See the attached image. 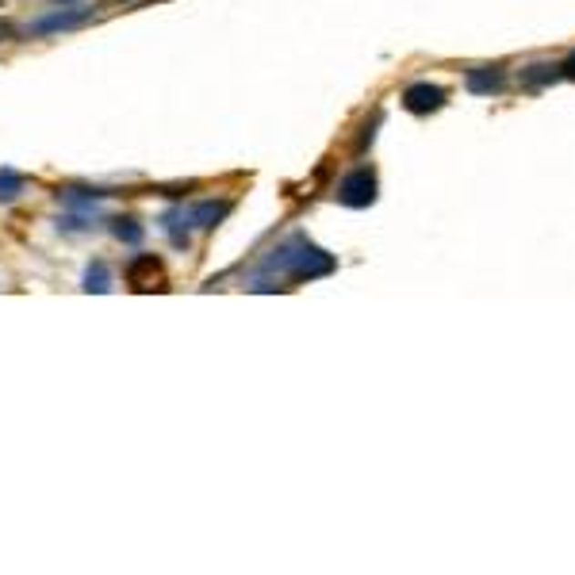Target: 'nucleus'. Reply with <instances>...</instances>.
Listing matches in <instances>:
<instances>
[{
  "mask_svg": "<svg viewBox=\"0 0 575 575\" xmlns=\"http://www.w3.org/2000/svg\"><path fill=\"white\" fill-rule=\"evenodd\" d=\"M338 200L345 208H365V203H373L376 200V177L368 169H354L338 184Z\"/></svg>",
  "mask_w": 575,
  "mask_h": 575,
  "instance_id": "2",
  "label": "nucleus"
},
{
  "mask_svg": "<svg viewBox=\"0 0 575 575\" xmlns=\"http://www.w3.org/2000/svg\"><path fill=\"white\" fill-rule=\"evenodd\" d=\"M116 234H119V238H127V242H139V238H142V227H135V219H119Z\"/></svg>",
  "mask_w": 575,
  "mask_h": 575,
  "instance_id": "8",
  "label": "nucleus"
},
{
  "mask_svg": "<svg viewBox=\"0 0 575 575\" xmlns=\"http://www.w3.org/2000/svg\"><path fill=\"white\" fill-rule=\"evenodd\" d=\"M568 73H571V77H575V58H571V62H568Z\"/></svg>",
  "mask_w": 575,
  "mask_h": 575,
  "instance_id": "9",
  "label": "nucleus"
},
{
  "mask_svg": "<svg viewBox=\"0 0 575 575\" xmlns=\"http://www.w3.org/2000/svg\"><path fill=\"white\" fill-rule=\"evenodd\" d=\"M231 211V203H215V200H208V203H196V208H184L177 219L184 222V231H208V227H215V222Z\"/></svg>",
  "mask_w": 575,
  "mask_h": 575,
  "instance_id": "3",
  "label": "nucleus"
},
{
  "mask_svg": "<svg viewBox=\"0 0 575 575\" xmlns=\"http://www.w3.org/2000/svg\"><path fill=\"white\" fill-rule=\"evenodd\" d=\"M62 5H69V0H62Z\"/></svg>",
  "mask_w": 575,
  "mask_h": 575,
  "instance_id": "10",
  "label": "nucleus"
},
{
  "mask_svg": "<svg viewBox=\"0 0 575 575\" xmlns=\"http://www.w3.org/2000/svg\"><path fill=\"white\" fill-rule=\"evenodd\" d=\"M88 20V12H73V8H58L54 15H43V20H35L27 27V35H50V31H69Z\"/></svg>",
  "mask_w": 575,
  "mask_h": 575,
  "instance_id": "4",
  "label": "nucleus"
},
{
  "mask_svg": "<svg viewBox=\"0 0 575 575\" xmlns=\"http://www.w3.org/2000/svg\"><path fill=\"white\" fill-rule=\"evenodd\" d=\"M85 288H88V292H108V288H111V272H108L104 262L88 265V272H85Z\"/></svg>",
  "mask_w": 575,
  "mask_h": 575,
  "instance_id": "7",
  "label": "nucleus"
},
{
  "mask_svg": "<svg viewBox=\"0 0 575 575\" xmlns=\"http://www.w3.org/2000/svg\"><path fill=\"white\" fill-rule=\"evenodd\" d=\"M27 189V180L20 173H12V169H0V203H12L15 196H20Z\"/></svg>",
  "mask_w": 575,
  "mask_h": 575,
  "instance_id": "6",
  "label": "nucleus"
},
{
  "mask_svg": "<svg viewBox=\"0 0 575 575\" xmlns=\"http://www.w3.org/2000/svg\"><path fill=\"white\" fill-rule=\"evenodd\" d=\"M272 269H288L295 276H323L334 269V262L319 246L303 242V238H292V242H284L281 250H272Z\"/></svg>",
  "mask_w": 575,
  "mask_h": 575,
  "instance_id": "1",
  "label": "nucleus"
},
{
  "mask_svg": "<svg viewBox=\"0 0 575 575\" xmlns=\"http://www.w3.org/2000/svg\"><path fill=\"white\" fill-rule=\"evenodd\" d=\"M441 100H445V92L437 88V85H415V88H406V97H403V104L411 108V111H434V108H441Z\"/></svg>",
  "mask_w": 575,
  "mask_h": 575,
  "instance_id": "5",
  "label": "nucleus"
}]
</instances>
